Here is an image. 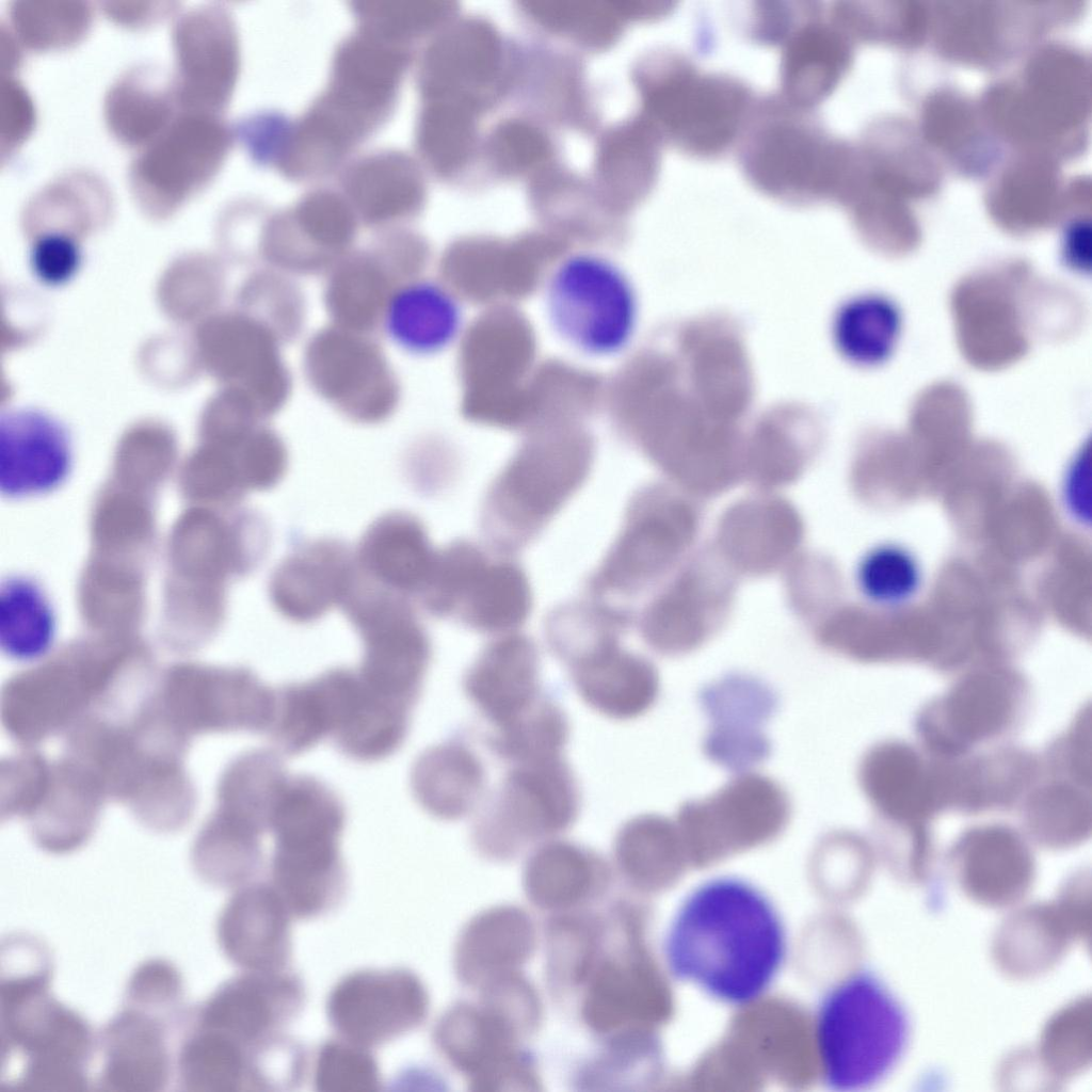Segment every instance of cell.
Segmentation results:
<instances>
[{
	"mask_svg": "<svg viewBox=\"0 0 1092 1092\" xmlns=\"http://www.w3.org/2000/svg\"><path fill=\"white\" fill-rule=\"evenodd\" d=\"M788 953L787 925L777 904L735 874L714 876L691 888L663 940L664 962L677 981L733 1008L761 999Z\"/></svg>",
	"mask_w": 1092,
	"mask_h": 1092,
	"instance_id": "6da1fadb",
	"label": "cell"
},
{
	"mask_svg": "<svg viewBox=\"0 0 1092 1092\" xmlns=\"http://www.w3.org/2000/svg\"><path fill=\"white\" fill-rule=\"evenodd\" d=\"M49 954L21 950L1 960L2 1091H84L96 1035L49 990Z\"/></svg>",
	"mask_w": 1092,
	"mask_h": 1092,
	"instance_id": "7a4b0ae2",
	"label": "cell"
},
{
	"mask_svg": "<svg viewBox=\"0 0 1092 1092\" xmlns=\"http://www.w3.org/2000/svg\"><path fill=\"white\" fill-rule=\"evenodd\" d=\"M822 1083L857 1092L881 1082L902 1058L909 1015L887 985L869 969L855 970L819 998L813 1022Z\"/></svg>",
	"mask_w": 1092,
	"mask_h": 1092,
	"instance_id": "3957f363",
	"label": "cell"
},
{
	"mask_svg": "<svg viewBox=\"0 0 1092 1092\" xmlns=\"http://www.w3.org/2000/svg\"><path fill=\"white\" fill-rule=\"evenodd\" d=\"M346 808L318 777H288L270 821L274 836L272 886L291 915L314 917L334 906L346 886L340 838Z\"/></svg>",
	"mask_w": 1092,
	"mask_h": 1092,
	"instance_id": "277c9868",
	"label": "cell"
},
{
	"mask_svg": "<svg viewBox=\"0 0 1092 1092\" xmlns=\"http://www.w3.org/2000/svg\"><path fill=\"white\" fill-rule=\"evenodd\" d=\"M543 304L553 334L577 354L615 357L632 343L640 322V298L629 273L597 252L571 253L559 260L543 286Z\"/></svg>",
	"mask_w": 1092,
	"mask_h": 1092,
	"instance_id": "5b68a950",
	"label": "cell"
},
{
	"mask_svg": "<svg viewBox=\"0 0 1092 1092\" xmlns=\"http://www.w3.org/2000/svg\"><path fill=\"white\" fill-rule=\"evenodd\" d=\"M757 102L739 140L746 179L761 193L790 204L835 196L839 149L810 110L781 97Z\"/></svg>",
	"mask_w": 1092,
	"mask_h": 1092,
	"instance_id": "8992f818",
	"label": "cell"
},
{
	"mask_svg": "<svg viewBox=\"0 0 1092 1092\" xmlns=\"http://www.w3.org/2000/svg\"><path fill=\"white\" fill-rule=\"evenodd\" d=\"M412 599L358 571L340 608L362 639L360 681L375 694L414 709L432 658V643Z\"/></svg>",
	"mask_w": 1092,
	"mask_h": 1092,
	"instance_id": "52a82bcc",
	"label": "cell"
},
{
	"mask_svg": "<svg viewBox=\"0 0 1092 1092\" xmlns=\"http://www.w3.org/2000/svg\"><path fill=\"white\" fill-rule=\"evenodd\" d=\"M591 454L581 446L527 449L491 483L481 527L501 552L525 547L547 526L589 477Z\"/></svg>",
	"mask_w": 1092,
	"mask_h": 1092,
	"instance_id": "ba28073f",
	"label": "cell"
},
{
	"mask_svg": "<svg viewBox=\"0 0 1092 1092\" xmlns=\"http://www.w3.org/2000/svg\"><path fill=\"white\" fill-rule=\"evenodd\" d=\"M581 794L564 756L511 765L485 796L471 829L476 847L493 857H510L525 846L568 830L577 820Z\"/></svg>",
	"mask_w": 1092,
	"mask_h": 1092,
	"instance_id": "9c48e42d",
	"label": "cell"
},
{
	"mask_svg": "<svg viewBox=\"0 0 1092 1092\" xmlns=\"http://www.w3.org/2000/svg\"><path fill=\"white\" fill-rule=\"evenodd\" d=\"M663 91L668 129L682 152L713 159L738 143L755 107L737 78L703 71L687 57L671 59Z\"/></svg>",
	"mask_w": 1092,
	"mask_h": 1092,
	"instance_id": "30bf717a",
	"label": "cell"
},
{
	"mask_svg": "<svg viewBox=\"0 0 1092 1092\" xmlns=\"http://www.w3.org/2000/svg\"><path fill=\"white\" fill-rule=\"evenodd\" d=\"M532 592L525 571L509 558L492 559L481 547L455 559L437 593L439 619L488 635H507L525 624Z\"/></svg>",
	"mask_w": 1092,
	"mask_h": 1092,
	"instance_id": "8fae6325",
	"label": "cell"
},
{
	"mask_svg": "<svg viewBox=\"0 0 1092 1092\" xmlns=\"http://www.w3.org/2000/svg\"><path fill=\"white\" fill-rule=\"evenodd\" d=\"M790 802L772 778L741 772L716 792L685 802L675 822L680 836L701 845L756 844L787 826Z\"/></svg>",
	"mask_w": 1092,
	"mask_h": 1092,
	"instance_id": "7c38bea8",
	"label": "cell"
},
{
	"mask_svg": "<svg viewBox=\"0 0 1092 1092\" xmlns=\"http://www.w3.org/2000/svg\"><path fill=\"white\" fill-rule=\"evenodd\" d=\"M427 997L406 970H368L341 980L330 995L327 1011L336 1030L363 1047L383 1044L423 1019Z\"/></svg>",
	"mask_w": 1092,
	"mask_h": 1092,
	"instance_id": "4fadbf2b",
	"label": "cell"
},
{
	"mask_svg": "<svg viewBox=\"0 0 1092 1092\" xmlns=\"http://www.w3.org/2000/svg\"><path fill=\"white\" fill-rule=\"evenodd\" d=\"M184 1021L186 1017H168L124 1003L96 1035L97 1090H164L175 1070L168 1040L171 1024Z\"/></svg>",
	"mask_w": 1092,
	"mask_h": 1092,
	"instance_id": "5bb4252c",
	"label": "cell"
},
{
	"mask_svg": "<svg viewBox=\"0 0 1092 1092\" xmlns=\"http://www.w3.org/2000/svg\"><path fill=\"white\" fill-rule=\"evenodd\" d=\"M302 1001V986L293 976L245 971L223 983L189 1018L252 1051L276 1035L299 1012Z\"/></svg>",
	"mask_w": 1092,
	"mask_h": 1092,
	"instance_id": "9a60e30c",
	"label": "cell"
},
{
	"mask_svg": "<svg viewBox=\"0 0 1092 1092\" xmlns=\"http://www.w3.org/2000/svg\"><path fill=\"white\" fill-rule=\"evenodd\" d=\"M73 466L67 428L36 407H15L0 415V488L10 498L57 489Z\"/></svg>",
	"mask_w": 1092,
	"mask_h": 1092,
	"instance_id": "2e32d148",
	"label": "cell"
},
{
	"mask_svg": "<svg viewBox=\"0 0 1092 1092\" xmlns=\"http://www.w3.org/2000/svg\"><path fill=\"white\" fill-rule=\"evenodd\" d=\"M356 569L354 551L342 541L305 542L273 569L268 584L270 600L286 620L312 623L340 607Z\"/></svg>",
	"mask_w": 1092,
	"mask_h": 1092,
	"instance_id": "e0dca14e",
	"label": "cell"
},
{
	"mask_svg": "<svg viewBox=\"0 0 1092 1092\" xmlns=\"http://www.w3.org/2000/svg\"><path fill=\"white\" fill-rule=\"evenodd\" d=\"M541 659L535 642L517 631L486 644L463 677L468 701L493 726L501 727L532 708L543 696Z\"/></svg>",
	"mask_w": 1092,
	"mask_h": 1092,
	"instance_id": "ac0fdd59",
	"label": "cell"
},
{
	"mask_svg": "<svg viewBox=\"0 0 1092 1092\" xmlns=\"http://www.w3.org/2000/svg\"><path fill=\"white\" fill-rule=\"evenodd\" d=\"M701 698L711 723L704 745L712 761L743 770L766 759L770 744L761 726L776 705L768 687L753 678L728 676L705 688Z\"/></svg>",
	"mask_w": 1092,
	"mask_h": 1092,
	"instance_id": "d6986e66",
	"label": "cell"
},
{
	"mask_svg": "<svg viewBox=\"0 0 1092 1092\" xmlns=\"http://www.w3.org/2000/svg\"><path fill=\"white\" fill-rule=\"evenodd\" d=\"M290 916L273 886L246 884L237 888L219 916V945L246 971H282L291 957Z\"/></svg>",
	"mask_w": 1092,
	"mask_h": 1092,
	"instance_id": "ffe728a7",
	"label": "cell"
},
{
	"mask_svg": "<svg viewBox=\"0 0 1092 1092\" xmlns=\"http://www.w3.org/2000/svg\"><path fill=\"white\" fill-rule=\"evenodd\" d=\"M567 668L581 700L612 720L627 721L644 714L659 695L660 681L655 667L644 657L623 648L620 640L593 649Z\"/></svg>",
	"mask_w": 1092,
	"mask_h": 1092,
	"instance_id": "44dd1931",
	"label": "cell"
},
{
	"mask_svg": "<svg viewBox=\"0 0 1092 1092\" xmlns=\"http://www.w3.org/2000/svg\"><path fill=\"white\" fill-rule=\"evenodd\" d=\"M427 528L414 514L391 511L366 529L354 550L358 571L370 581L410 599L418 598L434 561Z\"/></svg>",
	"mask_w": 1092,
	"mask_h": 1092,
	"instance_id": "7402d4cb",
	"label": "cell"
},
{
	"mask_svg": "<svg viewBox=\"0 0 1092 1092\" xmlns=\"http://www.w3.org/2000/svg\"><path fill=\"white\" fill-rule=\"evenodd\" d=\"M465 325L460 299L432 278H416L397 287L386 301L382 327L403 352L427 357L453 346Z\"/></svg>",
	"mask_w": 1092,
	"mask_h": 1092,
	"instance_id": "603a6c76",
	"label": "cell"
},
{
	"mask_svg": "<svg viewBox=\"0 0 1092 1092\" xmlns=\"http://www.w3.org/2000/svg\"><path fill=\"white\" fill-rule=\"evenodd\" d=\"M410 780L417 803L440 820L468 816L486 796L484 764L459 737L425 749L414 761Z\"/></svg>",
	"mask_w": 1092,
	"mask_h": 1092,
	"instance_id": "cb8c5ba5",
	"label": "cell"
},
{
	"mask_svg": "<svg viewBox=\"0 0 1092 1092\" xmlns=\"http://www.w3.org/2000/svg\"><path fill=\"white\" fill-rule=\"evenodd\" d=\"M783 98L804 110L824 100L842 70L840 39L816 7L781 44Z\"/></svg>",
	"mask_w": 1092,
	"mask_h": 1092,
	"instance_id": "d4e9b609",
	"label": "cell"
},
{
	"mask_svg": "<svg viewBox=\"0 0 1092 1092\" xmlns=\"http://www.w3.org/2000/svg\"><path fill=\"white\" fill-rule=\"evenodd\" d=\"M342 694L340 667L306 681L275 689V712L267 735L289 756L305 753L333 736Z\"/></svg>",
	"mask_w": 1092,
	"mask_h": 1092,
	"instance_id": "484cf974",
	"label": "cell"
},
{
	"mask_svg": "<svg viewBox=\"0 0 1092 1092\" xmlns=\"http://www.w3.org/2000/svg\"><path fill=\"white\" fill-rule=\"evenodd\" d=\"M175 1057L179 1090H257L252 1053L225 1034L189 1018Z\"/></svg>",
	"mask_w": 1092,
	"mask_h": 1092,
	"instance_id": "4316f807",
	"label": "cell"
},
{
	"mask_svg": "<svg viewBox=\"0 0 1092 1092\" xmlns=\"http://www.w3.org/2000/svg\"><path fill=\"white\" fill-rule=\"evenodd\" d=\"M289 775L278 754L268 749L247 751L225 770L219 787L222 814L264 833Z\"/></svg>",
	"mask_w": 1092,
	"mask_h": 1092,
	"instance_id": "83f0119b",
	"label": "cell"
},
{
	"mask_svg": "<svg viewBox=\"0 0 1092 1092\" xmlns=\"http://www.w3.org/2000/svg\"><path fill=\"white\" fill-rule=\"evenodd\" d=\"M55 614L43 588L33 579L14 576L0 589V643L17 660L36 659L52 646Z\"/></svg>",
	"mask_w": 1092,
	"mask_h": 1092,
	"instance_id": "f1b7e54d",
	"label": "cell"
},
{
	"mask_svg": "<svg viewBox=\"0 0 1092 1092\" xmlns=\"http://www.w3.org/2000/svg\"><path fill=\"white\" fill-rule=\"evenodd\" d=\"M569 729L562 707L543 694L527 712L501 727L492 728L485 743L507 764L532 762L563 756Z\"/></svg>",
	"mask_w": 1092,
	"mask_h": 1092,
	"instance_id": "f546056e",
	"label": "cell"
},
{
	"mask_svg": "<svg viewBox=\"0 0 1092 1092\" xmlns=\"http://www.w3.org/2000/svg\"><path fill=\"white\" fill-rule=\"evenodd\" d=\"M263 862L261 836L234 826L216 817L204 831L193 851L197 874L221 888H239L250 883Z\"/></svg>",
	"mask_w": 1092,
	"mask_h": 1092,
	"instance_id": "4dcf8cb0",
	"label": "cell"
},
{
	"mask_svg": "<svg viewBox=\"0 0 1092 1092\" xmlns=\"http://www.w3.org/2000/svg\"><path fill=\"white\" fill-rule=\"evenodd\" d=\"M898 318L892 306L874 295H858L841 303L831 322L832 342L849 363L870 366L882 360L892 347Z\"/></svg>",
	"mask_w": 1092,
	"mask_h": 1092,
	"instance_id": "1f68e13d",
	"label": "cell"
},
{
	"mask_svg": "<svg viewBox=\"0 0 1092 1092\" xmlns=\"http://www.w3.org/2000/svg\"><path fill=\"white\" fill-rule=\"evenodd\" d=\"M854 581L869 604L898 608L917 596L922 587L924 571L911 548L897 542H882L867 549L858 559Z\"/></svg>",
	"mask_w": 1092,
	"mask_h": 1092,
	"instance_id": "d6a6232c",
	"label": "cell"
},
{
	"mask_svg": "<svg viewBox=\"0 0 1092 1092\" xmlns=\"http://www.w3.org/2000/svg\"><path fill=\"white\" fill-rule=\"evenodd\" d=\"M183 982L177 968L162 959L140 964L130 976L124 1003L170 1017H182Z\"/></svg>",
	"mask_w": 1092,
	"mask_h": 1092,
	"instance_id": "836d02e7",
	"label": "cell"
},
{
	"mask_svg": "<svg viewBox=\"0 0 1092 1092\" xmlns=\"http://www.w3.org/2000/svg\"><path fill=\"white\" fill-rule=\"evenodd\" d=\"M330 1042L318 1056L316 1082L324 1091H370L379 1083L378 1067L366 1047L350 1041Z\"/></svg>",
	"mask_w": 1092,
	"mask_h": 1092,
	"instance_id": "e575fe53",
	"label": "cell"
},
{
	"mask_svg": "<svg viewBox=\"0 0 1092 1092\" xmlns=\"http://www.w3.org/2000/svg\"><path fill=\"white\" fill-rule=\"evenodd\" d=\"M33 275L44 285L58 287L71 280L82 263V253L69 237L52 232L39 237L29 255Z\"/></svg>",
	"mask_w": 1092,
	"mask_h": 1092,
	"instance_id": "d590c367",
	"label": "cell"
},
{
	"mask_svg": "<svg viewBox=\"0 0 1092 1092\" xmlns=\"http://www.w3.org/2000/svg\"><path fill=\"white\" fill-rule=\"evenodd\" d=\"M815 9L813 3H761L753 11L751 34L757 42L781 45Z\"/></svg>",
	"mask_w": 1092,
	"mask_h": 1092,
	"instance_id": "8d00e7d4",
	"label": "cell"
},
{
	"mask_svg": "<svg viewBox=\"0 0 1092 1092\" xmlns=\"http://www.w3.org/2000/svg\"><path fill=\"white\" fill-rule=\"evenodd\" d=\"M1059 493L1067 516L1079 526H1088L1091 515L1089 450L1080 449L1067 463Z\"/></svg>",
	"mask_w": 1092,
	"mask_h": 1092,
	"instance_id": "74e56055",
	"label": "cell"
}]
</instances>
